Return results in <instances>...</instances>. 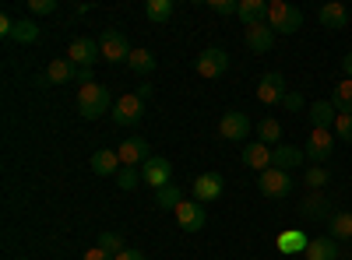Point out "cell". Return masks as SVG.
Instances as JSON below:
<instances>
[{
  "label": "cell",
  "mask_w": 352,
  "mask_h": 260,
  "mask_svg": "<svg viewBox=\"0 0 352 260\" xmlns=\"http://www.w3.org/2000/svg\"><path fill=\"white\" fill-rule=\"evenodd\" d=\"M155 95V88H152V84H141V88H138V99L144 102V99H152Z\"/></svg>",
  "instance_id": "7bdbcfd3"
},
{
  "label": "cell",
  "mask_w": 352,
  "mask_h": 260,
  "mask_svg": "<svg viewBox=\"0 0 352 260\" xmlns=\"http://www.w3.org/2000/svg\"><path fill=\"white\" fill-rule=\"evenodd\" d=\"M296 165H303V148H292V144H275V148H272V169L289 172V169H296Z\"/></svg>",
  "instance_id": "d6986e66"
},
{
  "label": "cell",
  "mask_w": 352,
  "mask_h": 260,
  "mask_svg": "<svg viewBox=\"0 0 352 260\" xmlns=\"http://www.w3.org/2000/svg\"><path fill=\"white\" fill-rule=\"evenodd\" d=\"M317 21L324 25V28H331V32H338V28L349 25V8L338 4V0H331V4H324V8L317 11Z\"/></svg>",
  "instance_id": "44dd1931"
},
{
  "label": "cell",
  "mask_w": 352,
  "mask_h": 260,
  "mask_svg": "<svg viewBox=\"0 0 352 260\" xmlns=\"http://www.w3.org/2000/svg\"><path fill=\"white\" fill-rule=\"evenodd\" d=\"M173 215H176V225H180L184 233H201L204 222H208V215H204V204H197V200H184V204L176 208Z\"/></svg>",
  "instance_id": "7c38bea8"
},
{
  "label": "cell",
  "mask_w": 352,
  "mask_h": 260,
  "mask_svg": "<svg viewBox=\"0 0 352 260\" xmlns=\"http://www.w3.org/2000/svg\"><path fill=\"white\" fill-rule=\"evenodd\" d=\"M144 117V102L138 95H120L113 106V123L116 127H138Z\"/></svg>",
  "instance_id": "5b68a950"
},
{
  "label": "cell",
  "mask_w": 352,
  "mask_h": 260,
  "mask_svg": "<svg viewBox=\"0 0 352 260\" xmlns=\"http://www.w3.org/2000/svg\"><path fill=\"white\" fill-rule=\"evenodd\" d=\"M257 187H261L264 197H285L292 190V176H289V172H282V169H264L261 176H257Z\"/></svg>",
  "instance_id": "8fae6325"
},
{
  "label": "cell",
  "mask_w": 352,
  "mask_h": 260,
  "mask_svg": "<svg viewBox=\"0 0 352 260\" xmlns=\"http://www.w3.org/2000/svg\"><path fill=\"white\" fill-rule=\"evenodd\" d=\"M331 152H335L331 130H310V137H307V144H303V155H307L314 165H320L324 158H331Z\"/></svg>",
  "instance_id": "9c48e42d"
},
{
  "label": "cell",
  "mask_w": 352,
  "mask_h": 260,
  "mask_svg": "<svg viewBox=\"0 0 352 260\" xmlns=\"http://www.w3.org/2000/svg\"><path fill=\"white\" fill-rule=\"evenodd\" d=\"M243 43L250 53H268L275 46V28L272 25H250V28H243Z\"/></svg>",
  "instance_id": "2e32d148"
},
{
  "label": "cell",
  "mask_w": 352,
  "mask_h": 260,
  "mask_svg": "<svg viewBox=\"0 0 352 260\" xmlns=\"http://www.w3.org/2000/svg\"><path fill=\"white\" fill-rule=\"evenodd\" d=\"M328 236L338 243V239H352V215L349 211H335L328 218Z\"/></svg>",
  "instance_id": "83f0119b"
},
{
  "label": "cell",
  "mask_w": 352,
  "mask_h": 260,
  "mask_svg": "<svg viewBox=\"0 0 352 260\" xmlns=\"http://www.w3.org/2000/svg\"><path fill=\"white\" fill-rule=\"evenodd\" d=\"M240 21L250 28V25H268V4L264 0H240Z\"/></svg>",
  "instance_id": "cb8c5ba5"
},
{
  "label": "cell",
  "mask_w": 352,
  "mask_h": 260,
  "mask_svg": "<svg viewBox=\"0 0 352 260\" xmlns=\"http://www.w3.org/2000/svg\"><path fill=\"white\" fill-rule=\"evenodd\" d=\"M116 155H120V162L131 165V169H141L144 162L152 158L148 141H144V137H127V141H120V144H116Z\"/></svg>",
  "instance_id": "8992f818"
},
{
  "label": "cell",
  "mask_w": 352,
  "mask_h": 260,
  "mask_svg": "<svg viewBox=\"0 0 352 260\" xmlns=\"http://www.w3.org/2000/svg\"><path fill=\"white\" fill-rule=\"evenodd\" d=\"M243 165L247 169H257V172L272 169V148L264 141H247L243 144Z\"/></svg>",
  "instance_id": "ac0fdd59"
},
{
  "label": "cell",
  "mask_w": 352,
  "mask_h": 260,
  "mask_svg": "<svg viewBox=\"0 0 352 260\" xmlns=\"http://www.w3.org/2000/svg\"><path fill=\"white\" fill-rule=\"evenodd\" d=\"M113 95H109V88L106 84H81L78 88V113L85 120H99V117H106V113H113Z\"/></svg>",
  "instance_id": "6da1fadb"
},
{
  "label": "cell",
  "mask_w": 352,
  "mask_h": 260,
  "mask_svg": "<svg viewBox=\"0 0 352 260\" xmlns=\"http://www.w3.org/2000/svg\"><path fill=\"white\" fill-rule=\"evenodd\" d=\"M208 11H215V14H236L240 0H208Z\"/></svg>",
  "instance_id": "d590c367"
},
{
  "label": "cell",
  "mask_w": 352,
  "mask_h": 260,
  "mask_svg": "<svg viewBox=\"0 0 352 260\" xmlns=\"http://www.w3.org/2000/svg\"><path fill=\"white\" fill-rule=\"evenodd\" d=\"M81 260H116V257L106 253L102 246H92V250H85V253H81Z\"/></svg>",
  "instance_id": "f35d334b"
},
{
  "label": "cell",
  "mask_w": 352,
  "mask_h": 260,
  "mask_svg": "<svg viewBox=\"0 0 352 260\" xmlns=\"http://www.w3.org/2000/svg\"><path fill=\"white\" fill-rule=\"evenodd\" d=\"M96 246H102L106 253H124L127 250V239H124V233H116V228H106V233H99V243Z\"/></svg>",
  "instance_id": "1f68e13d"
},
{
  "label": "cell",
  "mask_w": 352,
  "mask_h": 260,
  "mask_svg": "<svg viewBox=\"0 0 352 260\" xmlns=\"http://www.w3.org/2000/svg\"><path fill=\"white\" fill-rule=\"evenodd\" d=\"M36 81L39 84H71V81H78V67L67 60V56H56V60H50L46 74H39Z\"/></svg>",
  "instance_id": "4fadbf2b"
},
{
  "label": "cell",
  "mask_w": 352,
  "mask_h": 260,
  "mask_svg": "<svg viewBox=\"0 0 352 260\" xmlns=\"http://www.w3.org/2000/svg\"><path fill=\"white\" fill-rule=\"evenodd\" d=\"M138 183H144L138 169H131V165H124L120 172H116V187H120V190H134Z\"/></svg>",
  "instance_id": "e575fe53"
},
{
  "label": "cell",
  "mask_w": 352,
  "mask_h": 260,
  "mask_svg": "<svg viewBox=\"0 0 352 260\" xmlns=\"http://www.w3.org/2000/svg\"><path fill=\"white\" fill-rule=\"evenodd\" d=\"M169 176H173V165H169V158H148L141 165V180L148 183V187H155V190H162V187H169Z\"/></svg>",
  "instance_id": "9a60e30c"
},
{
  "label": "cell",
  "mask_w": 352,
  "mask_h": 260,
  "mask_svg": "<svg viewBox=\"0 0 352 260\" xmlns=\"http://www.w3.org/2000/svg\"><path fill=\"white\" fill-rule=\"evenodd\" d=\"M257 137L272 148L275 141H282V123H278V120H272V117H268V120H261V123H257Z\"/></svg>",
  "instance_id": "d6a6232c"
},
{
  "label": "cell",
  "mask_w": 352,
  "mask_h": 260,
  "mask_svg": "<svg viewBox=\"0 0 352 260\" xmlns=\"http://www.w3.org/2000/svg\"><path fill=\"white\" fill-rule=\"evenodd\" d=\"M335 137H338V141H352V113L335 120Z\"/></svg>",
  "instance_id": "8d00e7d4"
},
{
  "label": "cell",
  "mask_w": 352,
  "mask_h": 260,
  "mask_svg": "<svg viewBox=\"0 0 352 260\" xmlns=\"http://www.w3.org/2000/svg\"><path fill=\"white\" fill-rule=\"evenodd\" d=\"M307 117H310L314 130H331V127H335V120H338V113H335V106H331V102H314Z\"/></svg>",
  "instance_id": "d4e9b609"
},
{
  "label": "cell",
  "mask_w": 352,
  "mask_h": 260,
  "mask_svg": "<svg viewBox=\"0 0 352 260\" xmlns=\"http://www.w3.org/2000/svg\"><path fill=\"white\" fill-rule=\"evenodd\" d=\"M184 200H187L184 190H180V187H173V183L162 187V190H155V208H159V211H176V208L184 204Z\"/></svg>",
  "instance_id": "4316f807"
},
{
  "label": "cell",
  "mask_w": 352,
  "mask_h": 260,
  "mask_svg": "<svg viewBox=\"0 0 352 260\" xmlns=\"http://www.w3.org/2000/svg\"><path fill=\"white\" fill-rule=\"evenodd\" d=\"M300 215H303V218H310V222H328V218H331V204H328V197L320 193V190H314L310 197H303V200H300Z\"/></svg>",
  "instance_id": "e0dca14e"
},
{
  "label": "cell",
  "mask_w": 352,
  "mask_h": 260,
  "mask_svg": "<svg viewBox=\"0 0 352 260\" xmlns=\"http://www.w3.org/2000/svg\"><path fill=\"white\" fill-rule=\"evenodd\" d=\"M194 71L201 78H222L229 71V53L219 49V46H208V49H201L197 53V60H194Z\"/></svg>",
  "instance_id": "277c9868"
},
{
  "label": "cell",
  "mask_w": 352,
  "mask_h": 260,
  "mask_svg": "<svg viewBox=\"0 0 352 260\" xmlns=\"http://www.w3.org/2000/svg\"><path fill=\"white\" fill-rule=\"evenodd\" d=\"M14 43H25V46H32V43H39V25L32 21V18H18V25H14V36H11Z\"/></svg>",
  "instance_id": "f1b7e54d"
},
{
  "label": "cell",
  "mask_w": 352,
  "mask_h": 260,
  "mask_svg": "<svg viewBox=\"0 0 352 260\" xmlns=\"http://www.w3.org/2000/svg\"><path fill=\"white\" fill-rule=\"evenodd\" d=\"M219 134H222L226 141H247V134H250V117H247V113H236V109L222 113Z\"/></svg>",
  "instance_id": "30bf717a"
},
{
  "label": "cell",
  "mask_w": 352,
  "mask_h": 260,
  "mask_svg": "<svg viewBox=\"0 0 352 260\" xmlns=\"http://www.w3.org/2000/svg\"><path fill=\"white\" fill-rule=\"evenodd\" d=\"M275 246H278V253H307L310 239H307L303 228H285V233H278Z\"/></svg>",
  "instance_id": "7402d4cb"
},
{
  "label": "cell",
  "mask_w": 352,
  "mask_h": 260,
  "mask_svg": "<svg viewBox=\"0 0 352 260\" xmlns=\"http://www.w3.org/2000/svg\"><path fill=\"white\" fill-rule=\"evenodd\" d=\"M127 64H131V71H134V74H152L159 60H155V53H152V49H134Z\"/></svg>",
  "instance_id": "f546056e"
},
{
  "label": "cell",
  "mask_w": 352,
  "mask_h": 260,
  "mask_svg": "<svg viewBox=\"0 0 352 260\" xmlns=\"http://www.w3.org/2000/svg\"><path fill=\"white\" fill-rule=\"evenodd\" d=\"M144 14H148V21H155V25H166L173 18V0H148V4H144Z\"/></svg>",
  "instance_id": "4dcf8cb0"
},
{
  "label": "cell",
  "mask_w": 352,
  "mask_h": 260,
  "mask_svg": "<svg viewBox=\"0 0 352 260\" xmlns=\"http://www.w3.org/2000/svg\"><path fill=\"white\" fill-rule=\"evenodd\" d=\"M285 95H289V92H285V78H282L278 71H268V74L257 81V102H264V106H278Z\"/></svg>",
  "instance_id": "ba28073f"
},
{
  "label": "cell",
  "mask_w": 352,
  "mask_h": 260,
  "mask_svg": "<svg viewBox=\"0 0 352 260\" xmlns=\"http://www.w3.org/2000/svg\"><path fill=\"white\" fill-rule=\"evenodd\" d=\"M268 25L282 36H292L303 28V11L296 4H289V0H275V4H268Z\"/></svg>",
  "instance_id": "7a4b0ae2"
},
{
  "label": "cell",
  "mask_w": 352,
  "mask_h": 260,
  "mask_svg": "<svg viewBox=\"0 0 352 260\" xmlns=\"http://www.w3.org/2000/svg\"><path fill=\"white\" fill-rule=\"evenodd\" d=\"M99 49H102V60L106 64H120V60H131V43L127 36L120 32V28H106V32L99 36Z\"/></svg>",
  "instance_id": "3957f363"
},
{
  "label": "cell",
  "mask_w": 352,
  "mask_h": 260,
  "mask_svg": "<svg viewBox=\"0 0 352 260\" xmlns=\"http://www.w3.org/2000/svg\"><path fill=\"white\" fill-rule=\"evenodd\" d=\"M226 190V180L219 176V172H201V176L194 180V197L197 204H208V200H219Z\"/></svg>",
  "instance_id": "5bb4252c"
},
{
  "label": "cell",
  "mask_w": 352,
  "mask_h": 260,
  "mask_svg": "<svg viewBox=\"0 0 352 260\" xmlns=\"http://www.w3.org/2000/svg\"><path fill=\"white\" fill-rule=\"evenodd\" d=\"M342 71H345V78L352 81V53H349V56H345V60H342Z\"/></svg>",
  "instance_id": "ee69618b"
},
{
  "label": "cell",
  "mask_w": 352,
  "mask_h": 260,
  "mask_svg": "<svg viewBox=\"0 0 352 260\" xmlns=\"http://www.w3.org/2000/svg\"><path fill=\"white\" fill-rule=\"evenodd\" d=\"M78 84H96V74H92V67H78Z\"/></svg>",
  "instance_id": "60d3db41"
},
{
  "label": "cell",
  "mask_w": 352,
  "mask_h": 260,
  "mask_svg": "<svg viewBox=\"0 0 352 260\" xmlns=\"http://www.w3.org/2000/svg\"><path fill=\"white\" fill-rule=\"evenodd\" d=\"M120 169H124V162H120V155H116V148H99L92 155V172L96 176H116Z\"/></svg>",
  "instance_id": "ffe728a7"
},
{
  "label": "cell",
  "mask_w": 352,
  "mask_h": 260,
  "mask_svg": "<svg viewBox=\"0 0 352 260\" xmlns=\"http://www.w3.org/2000/svg\"><path fill=\"white\" fill-rule=\"evenodd\" d=\"M116 260H144V253H141V250H131V246H127L124 253H116Z\"/></svg>",
  "instance_id": "b9f144b4"
},
{
  "label": "cell",
  "mask_w": 352,
  "mask_h": 260,
  "mask_svg": "<svg viewBox=\"0 0 352 260\" xmlns=\"http://www.w3.org/2000/svg\"><path fill=\"white\" fill-rule=\"evenodd\" d=\"M28 11H32V14H53L56 0H28Z\"/></svg>",
  "instance_id": "74e56055"
},
{
  "label": "cell",
  "mask_w": 352,
  "mask_h": 260,
  "mask_svg": "<svg viewBox=\"0 0 352 260\" xmlns=\"http://www.w3.org/2000/svg\"><path fill=\"white\" fill-rule=\"evenodd\" d=\"M328 180H331V172H328V169H320V165H310V169L303 172V183H307L310 190H320Z\"/></svg>",
  "instance_id": "836d02e7"
},
{
  "label": "cell",
  "mask_w": 352,
  "mask_h": 260,
  "mask_svg": "<svg viewBox=\"0 0 352 260\" xmlns=\"http://www.w3.org/2000/svg\"><path fill=\"white\" fill-rule=\"evenodd\" d=\"M331 106H335L338 117H349V113H352V81L349 78L338 81L335 88H331Z\"/></svg>",
  "instance_id": "484cf974"
},
{
  "label": "cell",
  "mask_w": 352,
  "mask_h": 260,
  "mask_svg": "<svg viewBox=\"0 0 352 260\" xmlns=\"http://www.w3.org/2000/svg\"><path fill=\"white\" fill-rule=\"evenodd\" d=\"M282 106L292 109V113H300V109H303V95H300V92H289V95L282 99Z\"/></svg>",
  "instance_id": "ab89813d"
},
{
  "label": "cell",
  "mask_w": 352,
  "mask_h": 260,
  "mask_svg": "<svg viewBox=\"0 0 352 260\" xmlns=\"http://www.w3.org/2000/svg\"><path fill=\"white\" fill-rule=\"evenodd\" d=\"M342 253H338V243L331 239V236H317V239H310V246H307V253H303V260H338Z\"/></svg>",
  "instance_id": "603a6c76"
},
{
  "label": "cell",
  "mask_w": 352,
  "mask_h": 260,
  "mask_svg": "<svg viewBox=\"0 0 352 260\" xmlns=\"http://www.w3.org/2000/svg\"><path fill=\"white\" fill-rule=\"evenodd\" d=\"M67 60H71L74 67H96V64L102 60V49H99L96 39H74V43L67 46Z\"/></svg>",
  "instance_id": "52a82bcc"
}]
</instances>
